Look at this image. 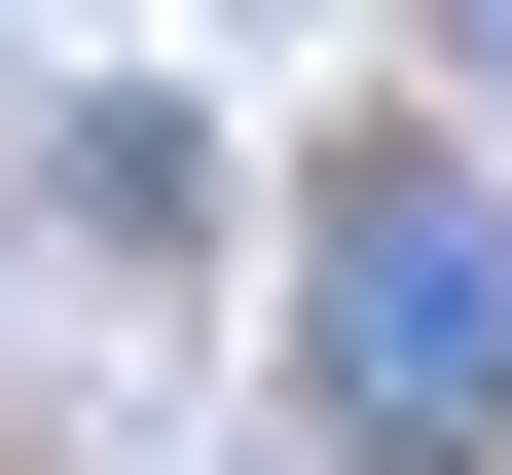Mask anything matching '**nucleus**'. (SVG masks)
Masks as SVG:
<instances>
[{
  "label": "nucleus",
  "mask_w": 512,
  "mask_h": 475,
  "mask_svg": "<svg viewBox=\"0 0 512 475\" xmlns=\"http://www.w3.org/2000/svg\"><path fill=\"white\" fill-rule=\"evenodd\" d=\"M293 402H330L366 475H476V439H512V183H476V147H366V183H330Z\"/></svg>",
  "instance_id": "obj_1"
}]
</instances>
